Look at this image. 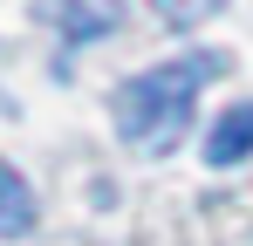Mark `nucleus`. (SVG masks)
Returning <instances> with one entry per match:
<instances>
[{
    "label": "nucleus",
    "instance_id": "f257e3e1",
    "mask_svg": "<svg viewBox=\"0 0 253 246\" xmlns=\"http://www.w3.org/2000/svg\"><path fill=\"white\" fill-rule=\"evenodd\" d=\"M219 69H226L219 55H178V62L151 69V76H130L124 96H117V130H124V144L165 158L171 144L192 130V103H199V89H206Z\"/></svg>",
    "mask_w": 253,
    "mask_h": 246
},
{
    "label": "nucleus",
    "instance_id": "f03ea898",
    "mask_svg": "<svg viewBox=\"0 0 253 246\" xmlns=\"http://www.w3.org/2000/svg\"><path fill=\"white\" fill-rule=\"evenodd\" d=\"M35 14H42L62 41H96V35L117 28L124 7H117V0H35Z\"/></svg>",
    "mask_w": 253,
    "mask_h": 246
},
{
    "label": "nucleus",
    "instance_id": "7ed1b4c3",
    "mask_svg": "<svg viewBox=\"0 0 253 246\" xmlns=\"http://www.w3.org/2000/svg\"><path fill=\"white\" fill-rule=\"evenodd\" d=\"M253 151V103H233L206 137V164H240Z\"/></svg>",
    "mask_w": 253,
    "mask_h": 246
},
{
    "label": "nucleus",
    "instance_id": "20e7f679",
    "mask_svg": "<svg viewBox=\"0 0 253 246\" xmlns=\"http://www.w3.org/2000/svg\"><path fill=\"white\" fill-rule=\"evenodd\" d=\"M28 226H35V192L21 185V171H14V164H0V240L28 233Z\"/></svg>",
    "mask_w": 253,
    "mask_h": 246
}]
</instances>
